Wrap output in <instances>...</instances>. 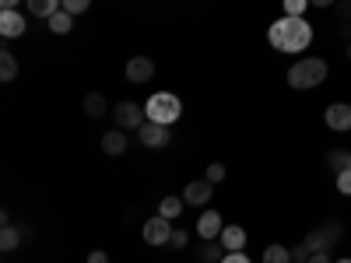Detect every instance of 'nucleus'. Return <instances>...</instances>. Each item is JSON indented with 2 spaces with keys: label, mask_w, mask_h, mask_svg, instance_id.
<instances>
[{
  "label": "nucleus",
  "mask_w": 351,
  "mask_h": 263,
  "mask_svg": "<svg viewBox=\"0 0 351 263\" xmlns=\"http://www.w3.org/2000/svg\"><path fill=\"white\" fill-rule=\"evenodd\" d=\"M267 42L278 49V53H302L309 49L313 42V25L306 18H278L271 28H267Z\"/></svg>",
  "instance_id": "f257e3e1"
},
{
  "label": "nucleus",
  "mask_w": 351,
  "mask_h": 263,
  "mask_svg": "<svg viewBox=\"0 0 351 263\" xmlns=\"http://www.w3.org/2000/svg\"><path fill=\"white\" fill-rule=\"evenodd\" d=\"M327 81V60H319V56H302L299 64L288 67V88H295V92H313Z\"/></svg>",
  "instance_id": "f03ea898"
},
{
  "label": "nucleus",
  "mask_w": 351,
  "mask_h": 263,
  "mask_svg": "<svg viewBox=\"0 0 351 263\" xmlns=\"http://www.w3.org/2000/svg\"><path fill=\"white\" fill-rule=\"evenodd\" d=\"M144 112H148V120H152V123H165V127H172V123L183 116V105H180V99H176L172 92H155L148 102H144Z\"/></svg>",
  "instance_id": "7ed1b4c3"
},
{
  "label": "nucleus",
  "mask_w": 351,
  "mask_h": 263,
  "mask_svg": "<svg viewBox=\"0 0 351 263\" xmlns=\"http://www.w3.org/2000/svg\"><path fill=\"white\" fill-rule=\"evenodd\" d=\"M341 239H344V228H341V221H330V225H324V228L309 231V236L302 239V246H306L309 253H327V249H334Z\"/></svg>",
  "instance_id": "20e7f679"
},
{
  "label": "nucleus",
  "mask_w": 351,
  "mask_h": 263,
  "mask_svg": "<svg viewBox=\"0 0 351 263\" xmlns=\"http://www.w3.org/2000/svg\"><path fill=\"white\" fill-rule=\"evenodd\" d=\"M112 120H116V127L120 130H141L144 123H148V112H144V105L141 102H116V109H112Z\"/></svg>",
  "instance_id": "39448f33"
},
{
  "label": "nucleus",
  "mask_w": 351,
  "mask_h": 263,
  "mask_svg": "<svg viewBox=\"0 0 351 263\" xmlns=\"http://www.w3.org/2000/svg\"><path fill=\"white\" fill-rule=\"evenodd\" d=\"M169 239H172V221L169 218L155 214V218L144 221V242L148 246H169Z\"/></svg>",
  "instance_id": "423d86ee"
},
{
  "label": "nucleus",
  "mask_w": 351,
  "mask_h": 263,
  "mask_svg": "<svg viewBox=\"0 0 351 263\" xmlns=\"http://www.w3.org/2000/svg\"><path fill=\"white\" fill-rule=\"evenodd\" d=\"M324 123L337 134H351V102H330L324 109Z\"/></svg>",
  "instance_id": "0eeeda50"
},
{
  "label": "nucleus",
  "mask_w": 351,
  "mask_h": 263,
  "mask_svg": "<svg viewBox=\"0 0 351 263\" xmlns=\"http://www.w3.org/2000/svg\"><path fill=\"white\" fill-rule=\"evenodd\" d=\"M137 137H141V144L144 148H165V144L172 140V134H169V127L165 123H144L141 130H137Z\"/></svg>",
  "instance_id": "6e6552de"
},
{
  "label": "nucleus",
  "mask_w": 351,
  "mask_h": 263,
  "mask_svg": "<svg viewBox=\"0 0 351 263\" xmlns=\"http://www.w3.org/2000/svg\"><path fill=\"white\" fill-rule=\"evenodd\" d=\"M221 231H225V221H221V214H218V211H204V214L197 218V236H200L204 242L218 239Z\"/></svg>",
  "instance_id": "1a4fd4ad"
},
{
  "label": "nucleus",
  "mask_w": 351,
  "mask_h": 263,
  "mask_svg": "<svg viewBox=\"0 0 351 263\" xmlns=\"http://www.w3.org/2000/svg\"><path fill=\"white\" fill-rule=\"evenodd\" d=\"M211 193H215V183H208V179H193V183H186L183 200L190 203V208H204V203L211 200Z\"/></svg>",
  "instance_id": "9d476101"
},
{
  "label": "nucleus",
  "mask_w": 351,
  "mask_h": 263,
  "mask_svg": "<svg viewBox=\"0 0 351 263\" xmlns=\"http://www.w3.org/2000/svg\"><path fill=\"white\" fill-rule=\"evenodd\" d=\"M152 77H155V64L148 60V56H130V60H127V81L144 84V81H152Z\"/></svg>",
  "instance_id": "9b49d317"
},
{
  "label": "nucleus",
  "mask_w": 351,
  "mask_h": 263,
  "mask_svg": "<svg viewBox=\"0 0 351 263\" xmlns=\"http://www.w3.org/2000/svg\"><path fill=\"white\" fill-rule=\"evenodd\" d=\"M218 242H221L228 253H243V249H246V228H243V225H225V231L218 236Z\"/></svg>",
  "instance_id": "f8f14e48"
},
{
  "label": "nucleus",
  "mask_w": 351,
  "mask_h": 263,
  "mask_svg": "<svg viewBox=\"0 0 351 263\" xmlns=\"http://www.w3.org/2000/svg\"><path fill=\"white\" fill-rule=\"evenodd\" d=\"M21 32H25L21 11H0V36H4V39H18Z\"/></svg>",
  "instance_id": "ddd939ff"
},
{
  "label": "nucleus",
  "mask_w": 351,
  "mask_h": 263,
  "mask_svg": "<svg viewBox=\"0 0 351 263\" xmlns=\"http://www.w3.org/2000/svg\"><path fill=\"white\" fill-rule=\"evenodd\" d=\"M102 151L112 155V158H120V155L127 151V134H123L120 127L109 130V134H102Z\"/></svg>",
  "instance_id": "4468645a"
},
{
  "label": "nucleus",
  "mask_w": 351,
  "mask_h": 263,
  "mask_svg": "<svg viewBox=\"0 0 351 263\" xmlns=\"http://www.w3.org/2000/svg\"><path fill=\"white\" fill-rule=\"evenodd\" d=\"M25 8H28V14H36V18H53L56 11L64 8V0H25Z\"/></svg>",
  "instance_id": "2eb2a0df"
},
{
  "label": "nucleus",
  "mask_w": 351,
  "mask_h": 263,
  "mask_svg": "<svg viewBox=\"0 0 351 263\" xmlns=\"http://www.w3.org/2000/svg\"><path fill=\"white\" fill-rule=\"evenodd\" d=\"M183 208H186V200H183V197H162V203H158V214L172 221V218H180V214H183Z\"/></svg>",
  "instance_id": "dca6fc26"
},
{
  "label": "nucleus",
  "mask_w": 351,
  "mask_h": 263,
  "mask_svg": "<svg viewBox=\"0 0 351 263\" xmlns=\"http://www.w3.org/2000/svg\"><path fill=\"white\" fill-rule=\"evenodd\" d=\"M46 25H49V32H56V36H67L71 28H74V14H67V11L60 8V11H56V14H53Z\"/></svg>",
  "instance_id": "f3484780"
},
{
  "label": "nucleus",
  "mask_w": 351,
  "mask_h": 263,
  "mask_svg": "<svg viewBox=\"0 0 351 263\" xmlns=\"http://www.w3.org/2000/svg\"><path fill=\"white\" fill-rule=\"evenodd\" d=\"M327 165H330V172H334V175H341V172H351V151H341V148H334V151L327 155Z\"/></svg>",
  "instance_id": "a211bd4d"
},
{
  "label": "nucleus",
  "mask_w": 351,
  "mask_h": 263,
  "mask_svg": "<svg viewBox=\"0 0 351 263\" xmlns=\"http://www.w3.org/2000/svg\"><path fill=\"white\" fill-rule=\"evenodd\" d=\"M18 77V60L11 49H0V81H14Z\"/></svg>",
  "instance_id": "6ab92c4d"
},
{
  "label": "nucleus",
  "mask_w": 351,
  "mask_h": 263,
  "mask_svg": "<svg viewBox=\"0 0 351 263\" xmlns=\"http://www.w3.org/2000/svg\"><path fill=\"white\" fill-rule=\"evenodd\" d=\"M18 242H21V231L11 221H4V228H0V249L11 253V249H18Z\"/></svg>",
  "instance_id": "aec40b11"
},
{
  "label": "nucleus",
  "mask_w": 351,
  "mask_h": 263,
  "mask_svg": "<svg viewBox=\"0 0 351 263\" xmlns=\"http://www.w3.org/2000/svg\"><path fill=\"white\" fill-rule=\"evenodd\" d=\"M84 112L92 116V120H99V116H106V95H99V92L84 95Z\"/></svg>",
  "instance_id": "412c9836"
},
{
  "label": "nucleus",
  "mask_w": 351,
  "mask_h": 263,
  "mask_svg": "<svg viewBox=\"0 0 351 263\" xmlns=\"http://www.w3.org/2000/svg\"><path fill=\"white\" fill-rule=\"evenodd\" d=\"M228 249L221 246V242H208V246H200V263H221V256H225Z\"/></svg>",
  "instance_id": "4be33fe9"
},
{
  "label": "nucleus",
  "mask_w": 351,
  "mask_h": 263,
  "mask_svg": "<svg viewBox=\"0 0 351 263\" xmlns=\"http://www.w3.org/2000/svg\"><path fill=\"white\" fill-rule=\"evenodd\" d=\"M263 263H291V249L288 246H267L263 249Z\"/></svg>",
  "instance_id": "5701e85b"
},
{
  "label": "nucleus",
  "mask_w": 351,
  "mask_h": 263,
  "mask_svg": "<svg viewBox=\"0 0 351 263\" xmlns=\"http://www.w3.org/2000/svg\"><path fill=\"white\" fill-rule=\"evenodd\" d=\"M281 8H285L288 18H306V11H309L313 4H309V0H281Z\"/></svg>",
  "instance_id": "b1692460"
},
{
  "label": "nucleus",
  "mask_w": 351,
  "mask_h": 263,
  "mask_svg": "<svg viewBox=\"0 0 351 263\" xmlns=\"http://www.w3.org/2000/svg\"><path fill=\"white\" fill-rule=\"evenodd\" d=\"M225 175H228V168H225L221 162H211V165H208V175H204V179H208V183H215V186H218V183L225 179Z\"/></svg>",
  "instance_id": "393cba45"
},
{
  "label": "nucleus",
  "mask_w": 351,
  "mask_h": 263,
  "mask_svg": "<svg viewBox=\"0 0 351 263\" xmlns=\"http://www.w3.org/2000/svg\"><path fill=\"white\" fill-rule=\"evenodd\" d=\"M88 8H92V0H64V11H67V14H74V18H77V14H84Z\"/></svg>",
  "instance_id": "a878e982"
},
{
  "label": "nucleus",
  "mask_w": 351,
  "mask_h": 263,
  "mask_svg": "<svg viewBox=\"0 0 351 263\" xmlns=\"http://www.w3.org/2000/svg\"><path fill=\"white\" fill-rule=\"evenodd\" d=\"M190 242V231H183V228H172V239H169V249H183Z\"/></svg>",
  "instance_id": "bb28decb"
},
{
  "label": "nucleus",
  "mask_w": 351,
  "mask_h": 263,
  "mask_svg": "<svg viewBox=\"0 0 351 263\" xmlns=\"http://www.w3.org/2000/svg\"><path fill=\"white\" fill-rule=\"evenodd\" d=\"M334 183H337V190H341L344 197H351V172H341V175H334Z\"/></svg>",
  "instance_id": "cd10ccee"
},
{
  "label": "nucleus",
  "mask_w": 351,
  "mask_h": 263,
  "mask_svg": "<svg viewBox=\"0 0 351 263\" xmlns=\"http://www.w3.org/2000/svg\"><path fill=\"white\" fill-rule=\"evenodd\" d=\"M221 263H253V260H250L246 253H225V256H221Z\"/></svg>",
  "instance_id": "c85d7f7f"
},
{
  "label": "nucleus",
  "mask_w": 351,
  "mask_h": 263,
  "mask_svg": "<svg viewBox=\"0 0 351 263\" xmlns=\"http://www.w3.org/2000/svg\"><path fill=\"white\" fill-rule=\"evenodd\" d=\"M309 260V249L306 246H295V249H291V263H306Z\"/></svg>",
  "instance_id": "c756f323"
},
{
  "label": "nucleus",
  "mask_w": 351,
  "mask_h": 263,
  "mask_svg": "<svg viewBox=\"0 0 351 263\" xmlns=\"http://www.w3.org/2000/svg\"><path fill=\"white\" fill-rule=\"evenodd\" d=\"M88 263H109V256L102 249H92V253H88Z\"/></svg>",
  "instance_id": "7c9ffc66"
},
{
  "label": "nucleus",
  "mask_w": 351,
  "mask_h": 263,
  "mask_svg": "<svg viewBox=\"0 0 351 263\" xmlns=\"http://www.w3.org/2000/svg\"><path fill=\"white\" fill-rule=\"evenodd\" d=\"M306 263H330V256H327V253H309Z\"/></svg>",
  "instance_id": "2f4dec72"
},
{
  "label": "nucleus",
  "mask_w": 351,
  "mask_h": 263,
  "mask_svg": "<svg viewBox=\"0 0 351 263\" xmlns=\"http://www.w3.org/2000/svg\"><path fill=\"white\" fill-rule=\"evenodd\" d=\"M18 4H21V0H0V8H4V11H18Z\"/></svg>",
  "instance_id": "473e14b6"
},
{
  "label": "nucleus",
  "mask_w": 351,
  "mask_h": 263,
  "mask_svg": "<svg viewBox=\"0 0 351 263\" xmlns=\"http://www.w3.org/2000/svg\"><path fill=\"white\" fill-rule=\"evenodd\" d=\"M309 4H313V8H334L337 0H309Z\"/></svg>",
  "instance_id": "72a5a7b5"
},
{
  "label": "nucleus",
  "mask_w": 351,
  "mask_h": 263,
  "mask_svg": "<svg viewBox=\"0 0 351 263\" xmlns=\"http://www.w3.org/2000/svg\"><path fill=\"white\" fill-rule=\"evenodd\" d=\"M334 263H351V260H334Z\"/></svg>",
  "instance_id": "f704fd0d"
},
{
  "label": "nucleus",
  "mask_w": 351,
  "mask_h": 263,
  "mask_svg": "<svg viewBox=\"0 0 351 263\" xmlns=\"http://www.w3.org/2000/svg\"><path fill=\"white\" fill-rule=\"evenodd\" d=\"M348 102H351V99H348Z\"/></svg>",
  "instance_id": "c9c22d12"
}]
</instances>
